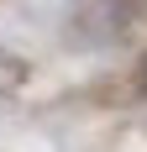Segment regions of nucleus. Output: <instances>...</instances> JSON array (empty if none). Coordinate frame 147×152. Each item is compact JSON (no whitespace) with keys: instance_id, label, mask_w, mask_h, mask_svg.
<instances>
[{"instance_id":"1","label":"nucleus","mask_w":147,"mask_h":152,"mask_svg":"<svg viewBox=\"0 0 147 152\" xmlns=\"http://www.w3.org/2000/svg\"><path fill=\"white\" fill-rule=\"evenodd\" d=\"M26 79H32V63L21 53H11V47H0V100H11Z\"/></svg>"}]
</instances>
